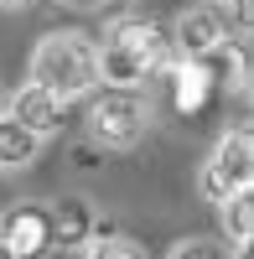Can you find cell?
Masks as SVG:
<instances>
[{"mask_svg":"<svg viewBox=\"0 0 254 259\" xmlns=\"http://www.w3.org/2000/svg\"><path fill=\"white\" fill-rule=\"evenodd\" d=\"M145 124H151V109L135 89H104L89 104V135L109 150H130L145 135Z\"/></svg>","mask_w":254,"mask_h":259,"instance_id":"cell-3","label":"cell"},{"mask_svg":"<svg viewBox=\"0 0 254 259\" xmlns=\"http://www.w3.org/2000/svg\"><path fill=\"white\" fill-rule=\"evenodd\" d=\"M31 83L52 89L62 104L99 89V41L89 31H47L31 52Z\"/></svg>","mask_w":254,"mask_h":259,"instance_id":"cell-2","label":"cell"},{"mask_svg":"<svg viewBox=\"0 0 254 259\" xmlns=\"http://www.w3.org/2000/svg\"><path fill=\"white\" fill-rule=\"evenodd\" d=\"M156 78H166V94H172V109L177 114H197L202 104L213 99V89H218L213 57H172Z\"/></svg>","mask_w":254,"mask_h":259,"instance_id":"cell-6","label":"cell"},{"mask_svg":"<svg viewBox=\"0 0 254 259\" xmlns=\"http://www.w3.org/2000/svg\"><path fill=\"white\" fill-rule=\"evenodd\" d=\"M0 6H6V11H21V6H31V0H0Z\"/></svg>","mask_w":254,"mask_h":259,"instance_id":"cell-14","label":"cell"},{"mask_svg":"<svg viewBox=\"0 0 254 259\" xmlns=\"http://www.w3.org/2000/svg\"><path fill=\"white\" fill-rule=\"evenodd\" d=\"M172 259H239V249L228 239H182L172 249Z\"/></svg>","mask_w":254,"mask_h":259,"instance_id":"cell-13","label":"cell"},{"mask_svg":"<svg viewBox=\"0 0 254 259\" xmlns=\"http://www.w3.org/2000/svg\"><path fill=\"white\" fill-rule=\"evenodd\" d=\"M52 228H57V244L62 249H83L94 239V218H89L83 202H57L52 207Z\"/></svg>","mask_w":254,"mask_h":259,"instance_id":"cell-11","label":"cell"},{"mask_svg":"<svg viewBox=\"0 0 254 259\" xmlns=\"http://www.w3.org/2000/svg\"><path fill=\"white\" fill-rule=\"evenodd\" d=\"M197 187H202L207 202H223L228 192L254 187V135H249V130H228V135H218V145L207 150V161H202Z\"/></svg>","mask_w":254,"mask_h":259,"instance_id":"cell-4","label":"cell"},{"mask_svg":"<svg viewBox=\"0 0 254 259\" xmlns=\"http://www.w3.org/2000/svg\"><path fill=\"white\" fill-rule=\"evenodd\" d=\"M36 156H41V135H31L21 119L0 109V171H26Z\"/></svg>","mask_w":254,"mask_h":259,"instance_id":"cell-9","label":"cell"},{"mask_svg":"<svg viewBox=\"0 0 254 259\" xmlns=\"http://www.w3.org/2000/svg\"><path fill=\"white\" fill-rule=\"evenodd\" d=\"M0 244L16 259H47L57 249V228H52V207L47 202H16L0 218Z\"/></svg>","mask_w":254,"mask_h":259,"instance_id":"cell-5","label":"cell"},{"mask_svg":"<svg viewBox=\"0 0 254 259\" xmlns=\"http://www.w3.org/2000/svg\"><path fill=\"white\" fill-rule=\"evenodd\" d=\"M202 6H223V0H202Z\"/></svg>","mask_w":254,"mask_h":259,"instance_id":"cell-17","label":"cell"},{"mask_svg":"<svg viewBox=\"0 0 254 259\" xmlns=\"http://www.w3.org/2000/svg\"><path fill=\"white\" fill-rule=\"evenodd\" d=\"M218 212H223V239L234 244V249H244L254 239V187L228 192V197L218 202Z\"/></svg>","mask_w":254,"mask_h":259,"instance_id":"cell-10","label":"cell"},{"mask_svg":"<svg viewBox=\"0 0 254 259\" xmlns=\"http://www.w3.org/2000/svg\"><path fill=\"white\" fill-rule=\"evenodd\" d=\"M0 259H16V254H11V249H6V244H0Z\"/></svg>","mask_w":254,"mask_h":259,"instance_id":"cell-15","label":"cell"},{"mask_svg":"<svg viewBox=\"0 0 254 259\" xmlns=\"http://www.w3.org/2000/svg\"><path fill=\"white\" fill-rule=\"evenodd\" d=\"M83 259H151L145 254V244H135L130 233H94L89 244H83Z\"/></svg>","mask_w":254,"mask_h":259,"instance_id":"cell-12","label":"cell"},{"mask_svg":"<svg viewBox=\"0 0 254 259\" xmlns=\"http://www.w3.org/2000/svg\"><path fill=\"white\" fill-rule=\"evenodd\" d=\"M62 109H68V104H62L52 89L31 83V78H26V83H21V89L6 99V114H11V119H21V124H26L31 135H41V140L62 130Z\"/></svg>","mask_w":254,"mask_h":259,"instance_id":"cell-8","label":"cell"},{"mask_svg":"<svg viewBox=\"0 0 254 259\" xmlns=\"http://www.w3.org/2000/svg\"><path fill=\"white\" fill-rule=\"evenodd\" d=\"M166 41H172V57H207V52H218L228 41V26L218 21L213 6H197V11L177 16V26H172Z\"/></svg>","mask_w":254,"mask_h":259,"instance_id":"cell-7","label":"cell"},{"mask_svg":"<svg viewBox=\"0 0 254 259\" xmlns=\"http://www.w3.org/2000/svg\"><path fill=\"white\" fill-rule=\"evenodd\" d=\"M166 62H172V41L145 16H130L119 26H109L99 41V83L104 89H140Z\"/></svg>","mask_w":254,"mask_h":259,"instance_id":"cell-1","label":"cell"},{"mask_svg":"<svg viewBox=\"0 0 254 259\" xmlns=\"http://www.w3.org/2000/svg\"><path fill=\"white\" fill-rule=\"evenodd\" d=\"M0 109H6V89H0Z\"/></svg>","mask_w":254,"mask_h":259,"instance_id":"cell-16","label":"cell"}]
</instances>
